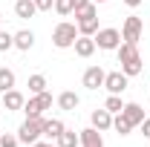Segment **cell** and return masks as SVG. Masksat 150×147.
Masks as SVG:
<instances>
[{"mask_svg":"<svg viewBox=\"0 0 150 147\" xmlns=\"http://www.w3.org/2000/svg\"><path fill=\"white\" fill-rule=\"evenodd\" d=\"M23 104H26V98H23L20 90H6L3 92V107L6 110H23Z\"/></svg>","mask_w":150,"mask_h":147,"instance_id":"13","label":"cell"},{"mask_svg":"<svg viewBox=\"0 0 150 147\" xmlns=\"http://www.w3.org/2000/svg\"><path fill=\"white\" fill-rule=\"evenodd\" d=\"M121 3H124V6H130V9H139L144 0H121Z\"/></svg>","mask_w":150,"mask_h":147,"instance_id":"31","label":"cell"},{"mask_svg":"<svg viewBox=\"0 0 150 147\" xmlns=\"http://www.w3.org/2000/svg\"><path fill=\"white\" fill-rule=\"evenodd\" d=\"M15 46V35H9V32H0V52H9Z\"/></svg>","mask_w":150,"mask_h":147,"instance_id":"26","label":"cell"},{"mask_svg":"<svg viewBox=\"0 0 150 147\" xmlns=\"http://www.w3.org/2000/svg\"><path fill=\"white\" fill-rule=\"evenodd\" d=\"M93 3H107V0H93Z\"/></svg>","mask_w":150,"mask_h":147,"instance_id":"33","label":"cell"},{"mask_svg":"<svg viewBox=\"0 0 150 147\" xmlns=\"http://www.w3.org/2000/svg\"><path fill=\"white\" fill-rule=\"evenodd\" d=\"M95 46L98 49H104V52H115L118 46H121V29H115V26H107V29H98L93 35Z\"/></svg>","mask_w":150,"mask_h":147,"instance_id":"3","label":"cell"},{"mask_svg":"<svg viewBox=\"0 0 150 147\" xmlns=\"http://www.w3.org/2000/svg\"><path fill=\"white\" fill-rule=\"evenodd\" d=\"M52 107V92H38V95H32L26 104H23V112H26V118H40L43 115V110H49Z\"/></svg>","mask_w":150,"mask_h":147,"instance_id":"5","label":"cell"},{"mask_svg":"<svg viewBox=\"0 0 150 147\" xmlns=\"http://www.w3.org/2000/svg\"><path fill=\"white\" fill-rule=\"evenodd\" d=\"M61 133H64V121L61 118H43V136L49 141H55Z\"/></svg>","mask_w":150,"mask_h":147,"instance_id":"15","label":"cell"},{"mask_svg":"<svg viewBox=\"0 0 150 147\" xmlns=\"http://www.w3.org/2000/svg\"><path fill=\"white\" fill-rule=\"evenodd\" d=\"M78 104H81V98H78L72 90H67V92H61V95H58V107H61V110H67V112H75Z\"/></svg>","mask_w":150,"mask_h":147,"instance_id":"17","label":"cell"},{"mask_svg":"<svg viewBox=\"0 0 150 147\" xmlns=\"http://www.w3.org/2000/svg\"><path fill=\"white\" fill-rule=\"evenodd\" d=\"M127 84H130V78L121 72H107V78H104V90L110 92V95H121V92L127 90Z\"/></svg>","mask_w":150,"mask_h":147,"instance_id":"7","label":"cell"},{"mask_svg":"<svg viewBox=\"0 0 150 147\" xmlns=\"http://www.w3.org/2000/svg\"><path fill=\"white\" fill-rule=\"evenodd\" d=\"M15 72L9 69V66H0V92H6V90H15Z\"/></svg>","mask_w":150,"mask_h":147,"instance_id":"20","label":"cell"},{"mask_svg":"<svg viewBox=\"0 0 150 147\" xmlns=\"http://www.w3.org/2000/svg\"><path fill=\"white\" fill-rule=\"evenodd\" d=\"M78 139H81V147H104V139H101V130L95 127H87L78 133Z\"/></svg>","mask_w":150,"mask_h":147,"instance_id":"11","label":"cell"},{"mask_svg":"<svg viewBox=\"0 0 150 147\" xmlns=\"http://www.w3.org/2000/svg\"><path fill=\"white\" fill-rule=\"evenodd\" d=\"M104 78H107V72L101 66H90L84 72V87L87 90H98V87H104Z\"/></svg>","mask_w":150,"mask_h":147,"instance_id":"9","label":"cell"},{"mask_svg":"<svg viewBox=\"0 0 150 147\" xmlns=\"http://www.w3.org/2000/svg\"><path fill=\"white\" fill-rule=\"evenodd\" d=\"M26 87H29L32 95L43 92V90H46V75H29V84H26Z\"/></svg>","mask_w":150,"mask_h":147,"instance_id":"22","label":"cell"},{"mask_svg":"<svg viewBox=\"0 0 150 147\" xmlns=\"http://www.w3.org/2000/svg\"><path fill=\"white\" fill-rule=\"evenodd\" d=\"M32 46H35V32H32V29H20V32H15V49L29 52Z\"/></svg>","mask_w":150,"mask_h":147,"instance_id":"14","label":"cell"},{"mask_svg":"<svg viewBox=\"0 0 150 147\" xmlns=\"http://www.w3.org/2000/svg\"><path fill=\"white\" fill-rule=\"evenodd\" d=\"M121 115L130 121L133 127H139L147 115H144V110H142V104H136V101H130V104H124V110H121Z\"/></svg>","mask_w":150,"mask_h":147,"instance_id":"10","label":"cell"},{"mask_svg":"<svg viewBox=\"0 0 150 147\" xmlns=\"http://www.w3.org/2000/svg\"><path fill=\"white\" fill-rule=\"evenodd\" d=\"M75 40H78V26L69 23V20H61L55 29H52V43L58 49H69Z\"/></svg>","mask_w":150,"mask_h":147,"instance_id":"2","label":"cell"},{"mask_svg":"<svg viewBox=\"0 0 150 147\" xmlns=\"http://www.w3.org/2000/svg\"><path fill=\"white\" fill-rule=\"evenodd\" d=\"M35 6H38V12H49L55 6V0H35Z\"/></svg>","mask_w":150,"mask_h":147,"instance_id":"28","label":"cell"},{"mask_svg":"<svg viewBox=\"0 0 150 147\" xmlns=\"http://www.w3.org/2000/svg\"><path fill=\"white\" fill-rule=\"evenodd\" d=\"M32 147H58V144H52V141H43V139H38Z\"/></svg>","mask_w":150,"mask_h":147,"instance_id":"32","label":"cell"},{"mask_svg":"<svg viewBox=\"0 0 150 147\" xmlns=\"http://www.w3.org/2000/svg\"><path fill=\"white\" fill-rule=\"evenodd\" d=\"M75 26H78V35H90L93 37L101 26H98V15L95 18H84V20H75Z\"/></svg>","mask_w":150,"mask_h":147,"instance_id":"18","label":"cell"},{"mask_svg":"<svg viewBox=\"0 0 150 147\" xmlns=\"http://www.w3.org/2000/svg\"><path fill=\"white\" fill-rule=\"evenodd\" d=\"M90 121H93L95 130H112V112L107 110V107H101V110H93V115H90Z\"/></svg>","mask_w":150,"mask_h":147,"instance_id":"8","label":"cell"},{"mask_svg":"<svg viewBox=\"0 0 150 147\" xmlns=\"http://www.w3.org/2000/svg\"><path fill=\"white\" fill-rule=\"evenodd\" d=\"M40 136H43V115H40V118H26V121L18 127L20 144H35Z\"/></svg>","mask_w":150,"mask_h":147,"instance_id":"4","label":"cell"},{"mask_svg":"<svg viewBox=\"0 0 150 147\" xmlns=\"http://www.w3.org/2000/svg\"><path fill=\"white\" fill-rule=\"evenodd\" d=\"M52 9H55L61 18H67V15H72V0H55Z\"/></svg>","mask_w":150,"mask_h":147,"instance_id":"24","label":"cell"},{"mask_svg":"<svg viewBox=\"0 0 150 147\" xmlns=\"http://www.w3.org/2000/svg\"><path fill=\"white\" fill-rule=\"evenodd\" d=\"M142 32H144L142 18H136V15L124 18V23H121V40H127V43H139V40H142Z\"/></svg>","mask_w":150,"mask_h":147,"instance_id":"6","label":"cell"},{"mask_svg":"<svg viewBox=\"0 0 150 147\" xmlns=\"http://www.w3.org/2000/svg\"><path fill=\"white\" fill-rule=\"evenodd\" d=\"M93 0H72V12H81L84 6H90Z\"/></svg>","mask_w":150,"mask_h":147,"instance_id":"29","label":"cell"},{"mask_svg":"<svg viewBox=\"0 0 150 147\" xmlns=\"http://www.w3.org/2000/svg\"><path fill=\"white\" fill-rule=\"evenodd\" d=\"M112 130H115L118 136H130L133 124L127 121V118H124V115H121V112H115V115H112Z\"/></svg>","mask_w":150,"mask_h":147,"instance_id":"21","label":"cell"},{"mask_svg":"<svg viewBox=\"0 0 150 147\" xmlns=\"http://www.w3.org/2000/svg\"><path fill=\"white\" fill-rule=\"evenodd\" d=\"M55 144L58 147H78V144H81V139H78L75 130H67V127H64V133L55 139Z\"/></svg>","mask_w":150,"mask_h":147,"instance_id":"19","label":"cell"},{"mask_svg":"<svg viewBox=\"0 0 150 147\" xmlns=\"http://www.w3.org/2000/svg\"><path fill=\"white\" fill-rule=\"evenodd\" d=\"M139 127H142V133H144V136H147V139H150V118H144V121H142Z\"/></svg>","mask_w":150,"mask_h":147,"instance_id":"30","label":"cell"},{"mask_svg":"<svg viewBox=\"0 0 150 147\" xmlns=\"http://www.w3.org/2000/svg\"><path fill=\"white\" fill-rule=\"evenodd\" d=\"M98 15V3H90V6H84L81 12H75V20H84V18H95Z\"/></svg>","mask_w":150,"mask_h":147,"instance_id":"25","label":"cell"},{"mask_svg":"<svg viewBox=\"0 0 150 147\" xmlns=\"http://www.w3.org/2000/svg\"><path fill=\"white\" fill-rule=\"evenodd\" d=\"M104 107L115 115V112H121L124 110V101H121V95H107V101H104Z\"/></svg>","mask_w":150,"mask_h":147,"instance_id":"23","label":"cell"},{"mask_svg":"<svg viewBox=\"0 0 150 147\" xmlns=\"http://www.w3.org/2000/svg\"><path fill=\"white\" fill-rule=\"evenodd\" d=\"M0 32H3V18H0Z\"/></svg>","mask_w":150,"mask_h":147,"instance_id":"34","label":"cell"},{"mask_svg":"<svg viewBox=\"0 0 150 147\" xmlns=\"http://www.w3.org/2000/svg\"><path fill=\"white\" fill-rule=\"evenodd\" d=\"M72 46H75V55H78V58H90L95 49H98V46H95V40H93L90 35H78V40H75Z\"/></svg>","mask_w":150,"mask_h":147,"instance_id":"12","label":"cell"},{"mask_svg":"<svg viewBox=\"0 0 150 147\" xmlns=\"http://www.w3.org/2000/svg\"><path fill=\"white\" fill-rule=\"evenodd\" d=\"M118 52V64H121V72L133 78V75L142 72V55H139V43H127V40H121V46L115 49Z\"/></svg>","mask_w":150,"mask_h":147,"instance_id":"1","label":"cell"},{"mask_svg":"<svg viewBox=\"0 0 150 147\" xmlns=\"http://www.w3.org/2000/svg\"><path fill=\"white\" fill-rule=\"evenodd\" d=\"M20 139L18 136H12V133H0V147H18Z\"/></svg>","mask_w":150,"mask_h":147,"instance_id":"27","label":"cell"},{"mask_svg":"<svg viewBox=\"0 0 150 147\" xmlns=\"http://www.w3.org/2000/svg\"><path fill=\"white\" fill-rule=\"evenodd\" d=\"M15 15H18V18H23V20L35 18V15H38L35 0H18V3H15Z\"/></svg>","mask_w":150,"mask_h":147,"instance_id":"16","label":"cell"}]
</instances>
